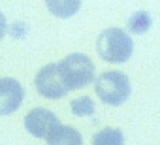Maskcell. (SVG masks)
I'll return each instance as SVG.
<instances>
[{"instance_id": "1", "label": "cell", "mask_w": 160, "mask_h": 145, "mask_svg": "<svg viewBox=\"0 0 160 145\" xmlns=\"http://www.w3.org/2000/svg\"><path fill=\"white\" fill-rule=\"evenodd\" d=\"M96 51L98 55L111 64H122L132 57L134 51V42L130 34L119 27H109L102 30L96 42Z\"/></svg>"}, {"instance_id": "2", "label": "cell", "mask_w": 160, "mask_h": 145, "mask_svg": "<svg viewBox=\"0 0 160 145\" xmlns=\"http://www.w3.org/2000/svg\"><path fill=\"white\" fill-rule=\"evenodd\" d=\"M94 91L98 98L108 106H121L132 94V85L126 74L117 70H106L94 81Z\"/></svg>"}, {"instance_id": "3", "label": "cell", "mask_w": 160, "mask_h": 145, "mask_svg": "<svg viewBox=\"0 0 160 145\" xmlns=\"http://www.w3.org/2000/svg\"><path fill=\"white\" fill-rule=\"evenodd\" d=\"M57 64L62 72L70 91L72 89H83L94 79V72H96L94 62L83 53H72Z\"/></svg>"}, {"instance_id": "4", "label": "cell", "mask_w": 160, "mask_h": 145, "mask_svg": "<svg viewBox=\"0 0 160 145\" xmlns=\"http://www.w3.org/2000/svg\"><path fill=\"white\" fill-rule=\"evenodd\" d=\"M34 85H36V91L38 94L49 98V100H57V98H62L70 92V87L62 76V72L58 68L57 62L53 64H47L43 66L38 74H36V79H34Z\"/></svg>"}, {"instance_id": "5", "label": "cell", "mask_w": 160, "mask_h": 145, "mask_svg": "<svg viewBox=\"0 0 160 145\" xmlns=\"http://www.w3.org/2000/svg\"><path fill=\"white\" fill-rule=\"evenodd\" d=\"M60 126L62 124H60L58 117L53 111L45 109V108H34L25 117V128H27V132L30 136L38 138V139H47L49 141Z\"/></svg>"}, {"instance_id": "6", "label": "cell", "mask_w": 160, "mask_h": 145, "mask_svg": "<svg viewBox=\"0 0 160 145\" xmlns=\"http://www.w3.org/2000/svg\"><path fill=\"white\" fill-rule=\"evenodd\" d=\"M25 89L23 85L13 78H2L0 79V115H10L17 111L23 104Z\"/></svg>"}, {"instance_id": "7", "label": "cell", "mask_w": 160, "mask_h": 145, "mask_svg": "<svg viewBox=\"0 0 160 145\" xmlns=\"http://www.w3.org/2000/svg\"><path fill=\"white\" fill-rule=\"evenodd\" d=\"M49 145H83V138L73 126H60L49 139Z\"/></svg>"}, {"instance_id": "8", "label": "cell", "mask_w": 160, "mask_h": 145, "mask_svg": "<svg viewBox=\"0 0 160 145\" xmlns=\"http://www.w3.org/2000/svg\"><path fill=\"white\" fill-rule=\"evenodd\" d=\"M91 145H124V136L119 128H102L92 136Z\"/></svg>"}, {"instance_id": "9", "label": "cell", "mask_w": 160, "mask_h": 145, "mask_svg": "<svg viewBox=\"0 0 160 145\" xmlns=\"http://www.w3.org/2000/svg\"><path fill=\"white\" fill-rule=\"evenodd\" d=\"M47 8L57 17H72L79 8H81V2H79V0H73V2L72 0H49Z\"/></svg>"}, {"instance_id": "10", "label": "cell", "mask_w": 160, "mask_h": 145, "mask_svg": "<svg viewBox=\"0 0 160 145\" xmlns=\"http://www.w3.org/2000/svg\"><path fill=\"white\" fill-rule=\"evenodd\" d=\"M151 15L145 12V10H138L136 13H132V17L128 19V28L132 34H143L151 28Z\"/></svg>"}, {"instance_id": "11", "label": "cell", "mask_w": 160, "mask_h": 145, "mask_svg": "<svg viewBox=\"0 0 160 145\" xmlns=\"http://www.w3.org/2000/svg\"><path fill=\"white\" fill-rule=\"evenodd\" d=\"M70 109L75 117H85V115H92L94 113V102L89 96H79L75 100L70 102Z\"/></svg>"}, {"instance_id": "12", "label": "cell", "mask_w": 160, "mask_h": 145, "mask_svg": "<svg viewBox=\"0 0 160 145\" xmlns=\"http://www.w3.org/2000/svg\"><path fill=\"white\" fill-rule=\"evenodd\" d=\"M6 32H8V21H6L4 13L0 12V42H2V38L6 36Z\"/></svg>"}]
</instances>
